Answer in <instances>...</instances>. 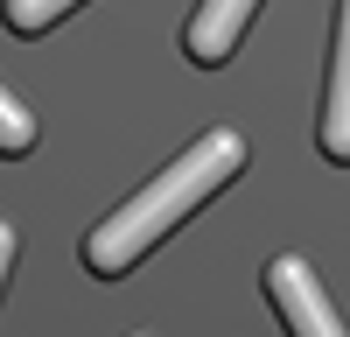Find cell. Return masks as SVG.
I'll list each match as a JSON object with an SVG mask.
<instances>
[{
	"mask_svg": "<svg viewBox=\"0 0 350 337\" xmlns=\"http://www.w3.org/2000/svg\"><path fill=\"white\" fill-rule=\"evenodd\" d=\"M36 148V120L21 112V99L0 84V155H28Z\"/></svg>",
	"mask_w": 350,
	"mask_h": 337,
	"instance_id": "cell-6",
	"label": "cell"
},
{
	"mask_svg": "<svg viewBox=\"0 0 350 337\" xmlns=\"http://www.w3.org/2000/svg\"><path fill=\"white\" fill-rule=\"evenodd\" d=\"M315 148L329 162H350V0L336 8V42H329V92H323V127Z\"/></svg>",
	"mask_w": 350,
	"mask_h": 337,
	"instance_id": "cell-3",
	"label": "cell"
},
{
	"mask_svg": "<svg viewBox=\"0 0 350 337\" xmlns=\"http://www.w3.org/2000/svg\"><path fill=\"white\" fill-rule=\"evenodd\" d=\"M267 295H273L280 323L295 330V337H350L343 316H336V302L323 295V281H315V267L295 260V253H280V260L267 267Z\"/></svg>",
	"mask_w": 350,
	"mask_h": 337,
	"instance_id": "cell-2",
	"label": "cell"
},
{
	"mask_svg": "<svg viewBox=\"0 0 350 337\" xmlns=\"http://www.w3.org/2000/svg\"><path fill=\"white\" fill-rule=\"evenodd\" d=\"M239 168H245V134H239V127H211L203 140H189V148L175 155L148 190H133L105 225H92V232H84V267L105 274V281H120L140 253L161 246L196 204H211V197L239 176Z\"/></svg>",
	"mask_w": 350,
	"mask_h": 337,
	"instance_id": "cell-1",
	"label": "cell"
},
{
	"mask_svg": "<svg viewBox=\"0 0 350 337\" xmlns=\"http://www.w3.org/2000/svg\"><path fill=\"white\" fill-rule=\"evenodd\" d=\"M8 267H14V225H0V281H8Z\"/></svg>",
	"mask_w": 350,
	"mask_h": 337,
	"instance_id": "cell-7",
	"label": "cell"
},
{
	"mask_svg": "<svg viewBox=\"0 0 350 337\" xmlns=\"http://www.w3.org/2000/svg\"><path fill=\"white\" fill-rule=\"evenodd\" d=\"M252 8H259V0H196V14L183 28V49L196 56V64H224V56L239 49Z\"/></svg>",
	"mask_w": 350,
	"mask_h": 337,
	"instance_id": "cell-4",
	"label": "cell"
},
{
	"mask_svg": "<svg viewBox=\"0 0 350 337\" xmlns=\"http://www.w3.org/2000/svg\"><path fill=\"white\" fill-rule=\"evenodd\" d=\"M70 8H77V0H0V14H8L14 36H42V28L56 14H70Z\"/></svg>",
	"mask_w": 350,
	"mask_h": 337,
	"instance_id": "cell-5",
	"label": "cell"
}]
</instances>
